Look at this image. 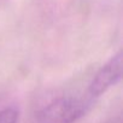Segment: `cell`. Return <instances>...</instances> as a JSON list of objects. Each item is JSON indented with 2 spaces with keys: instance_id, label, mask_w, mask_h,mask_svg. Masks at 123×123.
I'll use <instances>...</instances> for the list:
<instances>
[{
  "instance_id": "obj_4",
  "label": "cell",
  "mask_w": 123,
  "mask_h": 123,
  "mask_svg": "<svg viewBox=\"0 0 123 123\" xmlns=\"http://www.w3.org/2000/svg\"><path fill=\"white\" fill-rule=\"evenodd\" d=\"M104 123H122V117H121V115H117V116H115V117H111V118H109L106 122H104Z\"/></svg>"
},
{
  "instance_id": "obj_1",
  "label": "cell",
  "mask_w": 123,
  "mask_h": 123,
  "mask_svg": "<svg viewBox=\"0 0 123 123\" xmlns=\"http://www.w3.org/2000/svg\"><path fill=\"white\" fill-rule=\"evenodd\" d=\"M88 105L87 100L74 95L59 97L40 109L31 123H76L86 115Z\"/></svg>"
},
{
  "instance_id": "obj_3",
  "label": "cell",
  "mask_w": 123,
  "mask_h": 123,
  "mask_svg": "<svg viewBox=\"0 0 123 123\" xmlns=\"http://www.w3.org/2000/svg\"><path fill=\"white\" fill-rule=\"evenodd\" d=\"M19 112L13 106L0 109V123H17Z\"/></svg>"
},
{
  "instance_id": "obj_2",
  "label": "cell",
  "mask_w": 123,
  "mask_h": 123,
  "mask_svg": "<svg viewBox=\"0 0 123 123\" xmlns=\"http://www.w3.org/2000/svg\"><path fill=\"white\" fill-rule=\"evenodd\" d=\"M122 76V51H118L98 70L88 86L91 98H98L115 86Z\"/></svg>"
}]
</instances>
